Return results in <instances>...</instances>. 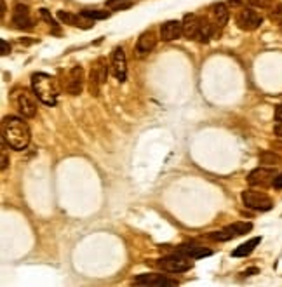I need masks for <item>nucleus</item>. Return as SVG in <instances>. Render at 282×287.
Listing matches in <instances>:
<instances>
[{"label":"nucleus","mask_w":282,"mask_h":287,"mask_svg":"<svg viewBox=\"0 0 282 287\" xmlns=\"http://www.w3.org/2000/svg\"><path fill=\"white\" fill-rule=\"evenodd\" d=\"M2 137L13 150L21 152L30 145L31 132L28 124L23 119L14 115H7L2 119Z\"/></svg>","instance_id":"obj_1"},{"label":"nucleus","mask_w":282,"mask_h":287,"mask_svg":"<svg viewBox=\"0 0 282 287\" xmlns=\"http://www.w3.org/2000/svg\"><path fill=\"white\" fill-rule=\"evenodd\" d=\"M31 91L44 105L54 106L58 103V98H60L61 85L56 77L40 72L31 75Z\"/></svg>","instance_id":"obj_2"},{"label":"nucleus","mask_w":282,"mask_h":287,"mask_svg":"<svg viewBox=\"0 0 282 287\" xmlns=\"http://www.w3.org/2000/svg\"><path fill=\"white\" fill-rule=\"evenodd\" d=\"M13 103L16 106L19 113L26 119H31V117L37 115V100L38 98L35 96L33 91H28V89H14L13 96H11Z\"/></svg>","instance_id":"obj_3"},{"label":"nucleus","mask_w":282,"mask_h":287,"mask_svg":"<svg viewBox=\"0 0 282 287\" xmlns=\"http://www.w3.org/2000/svg\"><path fill=\"white\" fill-rule=\"evenodd\" d=\"M192 258L185 256L181 253H176V254H169V256H164L157 261V266H159L162 272L167 273H185L188 270H192L194 263L190 261Z\"/></svg>","instance_id":"obj_4"},{"label":"nucleus","mask_w":282,"mask_h":287,"mask_svg":"<svg viewBox=\"0 0 282 287\" xmlns=\"http://www.w3.org/2000/svg\"><path fill=\"white\" fill-rule=\"evenodd\" d=\"M108 77V63L105 58H98L91 66V73H89V92L92 96H100L101 87L105 85Z\"/></svg>","instance_id":"obj_5"},{"label":"nucleus","mask_w":282,"mask_h":287,"mask_svg":"<svg viewBox=\"0 0 282 287\" xmlns=\"http://www.w3.org/2000/svg\"><path fill=\"white\" fill-rule=\"evenodd\" d=\"M253 230V223L249 221H235L232 225L225 226L223 230L218 231H211L209 238L211 241H216V242H226V241H232L235 237H242V235L249 233Z\"/></svg>","instance_id":"obj_6"},{"label":"nucleus","mask_w":282,"mask_h":287,"mask_svg":"<svg viewBox=\"0 0 282 287\" xmlns=\"http://www.w3.org/2000/svg\"><path fill=\"white\" fill-rule=\"evenodd\" d=\"M242 204H244L248 209L260 211V212H266L273 207V200L270 199L265 192H258V190L242 192Z\"/></svg>","instance_id":"obj_7"},{"label":"nucleus","mask_w":282,"mask_h":287,"mask_svg":"<svg viewBox=\"0 0 282 287\" xmlns=\"http://www.w3.org/2000/svg\"><path fill=\"white\" fill-rule=\"evenodd\" d=\"M235 23H237V26L241 30L254 31L263 25V16L258 13V11H254L253 7H242V9L237 13Z\"/></svg>","instance_id":"obj_8"},{"label":"nucleus","mask_w":282,"mask_h":287,"mask_svg":"<svg viewBox=\"0 0 282 287\" xmlns=\"http://www.w3.org/2000/svg\"><path fill=\"white\" fill-rule=\"evenodd\" d=\"M275 171L270 167H256L248 174V183L251 186H258V188H266L272 186L273 179H275Z\"/></svg>","instance_id":"obj_9"},{"label":"nucleus","mask_w":282,"mask_h":287,"mask_svg":"<svg viewBox=\"0 0 282 287\" xmlns=\"http://www.w3.org/2000/svg\"><path fill=\"white\" fill-rule=\"evenodd\" d=\"M112 73L113 77L119 82H124L127 78V58H125V53L122 47H115L112 53Z\"/></svg>","instance_id":"obj_10"},{"label":"nucleus","mask_w":282,"mask_h":287,"mask_svg":"<svg viewBox=\"0 0 282 287\" xmlns=\"http://www.w3.org/2000/svg\"><path fill=\"white\" fill-rule=\"evenodd\" d=\"M84 82H85V75L82 66H73L68 72V80L65 82V89L70 96H78L84 89Z\"/></svg>","instance_id":"obj_11"},{"label":"nucleus","mask_w":282,"mask_h":287,"mask_svg":"<svg viewBox=\"0 0 282 287\" xmlns=\"http://www.w3.org/2000/svg\"><path fill=\"white\" fill-rule=\"evenodd\" d=\"M13 25L18 30H31L33 28V21L30 18V9L26 4L18 2L13 11Z\"/></svg>","instance_id":"obj_12"},{"label":"nucleus","mask_w":282,"mask_h":287,"mask_svg":"<svg viewBox=\"0 0 282 287\" xmlns=\"http://www.w3.org/2000/svg\"><path fill=\"white\" fill-rule=\"evenodd\" d=\"M58 19L63 21L65 25L75 26V28H82V30H89L94 26V21L85 16H78V14H72L68 11H58Z\"/></svg>","instance_id":"obj_13"},{"label":"nucleus","mask_w":282,"mask_h":287,"mask_svg":"<svg viewBox=\"0 0 282 287\" xmlns=\"http://www.w3.org/2000/svg\"><path fill=\"white\" fill-rule=\"evenodd\" d=\"M134 284L162 287V285H176V280H171L166 275H159V273H141L134 278Z\"/></svg>","instance_id":"obj_14"},{"label":"nucleus","mask_w":282,"mask_h":287,"mask_svg":"<svg viewBox=\"0 0 282 287\" xmlns=\"http://www.w3.org/2000/svg\"><path fill=\"white\" fill-rule=\"evenodd\" d=\"M183 35V25L181 21H176V19H171V21H166L160 25V38L164 42H172L176 38H179Z\"/></svg>","instance_id":"obj_15"},{"label":"nucleus","mask_w":282,"mask_h":287,"mask_svg":"<svg viewBox=\"0 0 282 287\" xmlns=\"http://www.w3.org/2000/svg\"><path fill=\"white\" fill-rule=\"evenodd\" d=\"M155 45H157V37L154 31L152 30L143 31V33L139 35L138 42H136V53H138L139 56H143V54L152 53V51L155 49Z\"/></svg>","instance_id":"obj_16"},{"label":"nucleus","mask_w":282,"mask_h":287,"mask_svg":"<svg viewBox=\"0 0 282 287\" xmlns=\"http://www.w3.org/2000/svg\"><path fill=\"white\" fill-rule=\"evenodd\" d=\"M201 23H202V18H197L195 14H186L181 21L183 37L197 38V33H199V30H201Z\"/></svg>","instance_id":"obj_17"},{"label":"nucleus","mask_w":282,"mask_h":287,"mask_svg":"<svg viewBox=\"0 0 282 287\" xmlns=\"http://www.w3.org/2000/svg\"><path fill=\"white\" fill-rule=\"evenodd\" d=\"M176 253H181L192 259H201L206 256H211L213 251L206 249V247H202V246H195V244H181V246H178Z\"/></svg>","instance_id":"obj_18"},{"label":"nucleus","mask_w":282,"mask_h":287,"mask_svg":"<svg viewBox=\"0 0 282 287\" xmlns=\"http://www.w3.org/2000/svg\"><path fill=\"white\" fill-rule=\"evenodd\" d=\"M211 14H213V19H214V25L218 26H225L228 23V18H230V11L225 4H214L211 7Z\"/></svg>","instance_id":"obj_19"},{"label":"nucleus","mask_w":282,"mask_h":287,"mask_svg":"<svg viewBox=\"0 0 282 287\" xmlns=\"http://www.w3.org/2000/svg\"><path fill=\"white\" fill-rule=\"evenodd\" d=\"M260 242H261V237L249 238L248 242H244V244H241L239 247H235L232 256L233 258H246V256H249V254L253 253V251L256 249L258 246H260Z\"/></svg>","instance_id":"obj_20"},{"label":"nucleus","mask_w":282,"mask_h":287,"mask_svg":"<svg viewBox=\"0 0 282 287\" xmlns=\"http://www.w3.org/2000/svg\"><path fill=\"white\" fill-rule=\"evenodd\" d=\"M260 164L268 167H277L282 166V157L275 150H266L260 153Z\"/></svg>","instance_id":"obj_21"},{"label":"nucleus","mask_w":282,"mask_h":287,"mask_svg":"<svg viewBox=\"0 0 282 287\" xmlns=\"http://www.w3.org/2000/svg\"><path fill=\"white\" fill-rule=\"evenodd\" d=\"M214 35V25H211L207 19H202L201 23V30L197 33V40L199 42H209Z\"/></svg>","instance_id":"obj_22"},{"label":"nucleus","mask_w":282,"mask_h":287,"mask_svg":"<svg viewBox=\"0 0 282 287\" xmlns=\"http://www.w3.org/2000/svg\"><path fill=\"white\" fill-rule=\"evenodd\" d=\"M80 14L85 16V18H89V19H92V21L110 18V13H107V11H100V9H84Z\"/></svg>","instance_id":"obj_23"},{"label":"nucleus","mask_w":282,"mask_h":287,"mask_svg":"<svg viewBox=\"0 0 282 287\" xmlns=\"http://www.w3.org/2000/svg\"><path fill=\"white\" fill-rule=\"evenodd\" d=\"M132 0H107V7L112 11H124L132 6Z\"/></svg>","instance_id":"obj_24"},{"label":"nucleus","mask_w":282,"mask_h":287,"mask_svg":"<svg viewBox=\"0 0 282 287\" xmlns=\"http://www.w3.org/2000/svg\"><path fill=\"white\" fill-rule=\"evenodd\" d=\"M38 13H40L42 19H44L45 23H49L51 26H58V23L54 21V18H53V16H51V13H49V11H47V9H44V7H42V9L38 11Z\"/></svg>","instance_id":"obj_25"},{"label":"nucleus","mask_w":282,"mask_h":287,"mask_svg":"<svg viewBox=\"0 0 282 287\" xmlns=\"http://www.w3.org/2000/svg\"><path fill=\"white\" fill-rule=\"evenodd\" d=\"M273 0H249V4L253 7H258V9H266V7H270V4H272Z\"/></svg>","instance_id":"obj_26"},{"label":"nucleus","mask_w":282,"mask_h":287,"mask_svg":"<svg viewBox=\"0 0 282 287\" xmlns=\"http://www.w3.org/2000/svg\"><path fill=\"white\" fill-rule=\"evenodd\" d=\"M275 190H282V172L280 174H277L275 176V179H273V184H272Z\"/></svg>","instance_id":"obj_27"},{"label":"nucleus","mask_w":282,"mask_h":287,"mask_svg":"<svg viewBox=\"0 0 282 287\" xmlns=\"http://www.w3.org/2000/svg\"><path fill=\"white\" fill-rule=\"evenodd\" d=\"M7 166H9V160H7V155H6V148H2V166H0V169L6 171Z\"/></svg>","instance_id":"obj_28"},{"label":"nucleus","mask_w":282,"mask_h":287,"mask_svg":"<svg viewBox=\"0 0 282 287\" xmlns=\"http://www.w3.org/2000/svg\"><path fill=\"white\" fill-rule=\"evenodd\" d=\"M11 53V45L7 44V40H2V56H7Z\"/></svg>","instance_id":"obj_29"},{"label":"nucleus","mask_w":282,"mask_h":287,"mask_svg":"<svg viewBox=\"0 0 282 287\" xmlns=\"http://www.w3.org/2000/svg\"><path fill=\"white\" fill-rule=\"evenodd\" d=\"M272 148L275 152H282V137H280V139H277V141H272Z\"/></svg>","instance_id":"obj_30"},{"label":"nucleus","mask_w":282,"mask_h":287,"mask_svg":"<svg viewBox=\"0 0 282 287\" xmlns=\"http://www.w3.org/2000/svg\"><path fill=\"white\" fill-rule=\"evenodd\" d=\"M272 19H282V4L275 9V13L272 14Z\"/></svg>","instance_id":"obj_31"},{"label":"nucleus","mask_w":282,"mask_h":287,"mask_svg":"<svg viewBox=\"0 0 282 287\" xmlns=\"http://www.w3.org/2000/svg\"><path fill=\"white\" fill-rule=\"evenodd\" d=\"M273 132H275V136L282 137V122H277L275 127H273Z\"/></svg>","instance_id":"obj_32"},{"label":"nucleus","mask_w":282,"mask_h":287,"mask_svg":"<svg viewBox=\"0 0 282 287\" xmlns=\"http://www.w3.org/2000/svg\"><path fill=\"white\" fill-rule=\"evenodd\" d=\"M275 120L277 122H282V105H279L275 108Z\"/></svg>","instance_id":"obj_33"},{"label":"nucleus","mask_w":282,"mask_h":287,"mask_svg":"<svg viewBox=\"0 0 282 287\" xmlns=\"http://www.w3.org/2000/svg\"><path fill=\"white\" fill-rule=\"evenodd\" d=\"M258 272H260L258 268H249V270H246V272L242 273V275H244V277H251V275H254V273H258Z\"/></svg>","instance_id":"obj_34"},{"label":"nucleus","mask_w":282,"mask_h":287,"mask_svg":"<svg viewBox=\"0 0 282 287\" xmlns=\"http://www.w3.org/2000/svg\"><path fill=\"white\" fill-rule=\"evenodd\" d=\"M0 9H2V11H0V16H2V18H4V14H6V11H7L6 2H4V0H0Z\"/></svg>","instance_id":"obj_35"}]
</instances>
